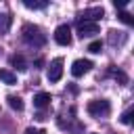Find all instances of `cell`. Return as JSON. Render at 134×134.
Instances as JSON below:
<instances>
[{
  "label": "cell",
  "mask_w": 134,
  "mask_h": 134,
  "mask_svg": "<svg viewBox=\"0 0 134 134\" xmlns=\"http://www.w3.org/2000/svg\"><path fill=\"white\" fill-rule=\"evenodd\" d=\"M23 40L29 44V46H44L46 44V34L38 27V25H31V23H27V25H23Z\"/></svg>",
  "instance_id": "1"
},
{
  "label": "cell",
  "mask_w": 134,
  "mask_h": 134,
  "mask_svg": "<svg viewBox=\"0 0 134 134\" xmlns=\"http://www.w3.org/2000/svg\"><path fill=\"white\" fill-rule=\"evenodd\" d=\"M86 111H88L92 117L103 119V117H109V113H111V103H109L107 98H96V100H90V103H88Z\"/></svg>",
  "instance_id": "2"
},
{
  "label": "cell",
  "mask_w": 134,
  "mask_h": 134,
  "mask_svg": "<svg viewBox=\"0 0 134 134\" xmlns=\"http://www.w3.org/2000/svg\"><path fill=\"white\" fill-rule=\"evenodd\" d=\"M61 75H63V59L61 57H57V59H52L50 61V65H48V71H46V77H48V82H59L61 80Z\"/></svg>",
  "instance_id": "3"
},
{
  "label": "cell",
  "mask_w": 134,
  "mask_h": 134,
  "mask_svg": "<svg viewBox=\"0 0 134 134\" xmlns=\"http://www.w3.org/2000/svg\"><path fill=\"white\" fill-rule=\"evenodd\" d=\"M103 15H105L103 6H92V8H86V10H82V13H80V19H77V21H86V23H96L98 19H103Z\"/></svg>",
  "instance_id": "4"
},
{
  "label": "cell",
  "mask_w": 134,
  "mask_h": 134,
  "mask_svg": "<svg viewBox=\"0 0 134 134\" xmlns=\"http://www.w3.org/2000/svg\"><path fill=\"white\" fill-rule=\"evenodd\" d=\"M100 34V27L98 23H86V21H77V36L80 38H92Z\"/></svg>",
  "instance_id": "5"
},
{
  "label": "cell",
  "mask_w": 134,
  "mask_h": 134,
  "mask_svg": "<svg viewBox=\"0 0 134 134\" xmlns=\"http://www.w3.org/2000/svg\"><path fill=\"white\" fill-rule=\"evenodd\" d=\"M54 42L61 44V46H69L71 44V29H69L67 23H63V25H59L54 29Z\"/></svg>",
  "instance_id": "6"
},
{
  "label": "cell",
  "mask_w": 134,
  "mask_h": 134,
  "mask_svg": "<svg viewBox=\"0 0 134 134\" xmlns=\"http://www.w3.org/2000/svg\"><path fill=\"white\" fill-rule=\"evenodd\" d=\"M92 69V61H88V59H77V61H73V65H71V75L73 77H82L84 73H88Z\"/></svg>",
  "instance_id": "7"
},
{
  "label": "cell",
  "mask_w": 134,
  "mask_h": 134,
  "mask_svg": "<svg viewBox=\"0 0 134 134\" xmlns=\"http://www.w3.org/2000/svg\"><path fill=\"white\" fill-rule=\"evenodd\" d=\"M50 94L48 92H38L36 96H34V107H38V109H46L48 105H50Z\"/></svg>",
  "instance_id": "8"
},
{
  "label": "cell",
  "mask_w": 134,
  "mask_h": 134,
  "mask_svg": "<svg viewBox=\"0 0 134 134\" xmlns=\"http://www.w3.org/2000/svg\"><path fill=\"white\" fill-rule=\"evenodd\" d=\"M126 40H128V34L115 31V29L109 31V42H111V44H126Z\"/></svg>",
  "instance_id": "9"
},
{
  "label": "cell",
  "mask_w": 134,
  "mask_h": 134,
  "mask_svg": "<svg viewBox=\"0 0 134 134\" xmlns=\"http://www.w3.org/2000/svg\"><path fill=\"white\" fill-rule=\"evenodd\" d=\"M10 23H13V17L6 13H0V36H4L10 29Z\"/></svg>",
  "instance_id": "10"
},
{
  "label": "cell",
  "mask_w": 134,
  "mask_h": 134,
  "mask_svg": "<svg viewBox=\"0 0 134 134\" xmlns=\"http://www.w3.org/2000/svg\"><path fill=\"white\" fill-rule=\"evenodd\" d=\"M10 65H13L17 71H25V69H27V63H25V59H23L21 54H13V57H10Z\"/></svg>",
  "instance_id": "11"
},
{
  "label": "cell",
  "mask_w": 134,
  "mask_h": 134,
  "mask_svg": "<svg viewBox=\"0 0 134 134\" xmlns=\"http://www.w3.org/2000/svg\"><path fill=\"white\" fill-rule=\"evenodd\" d=\"M0 80L4 84H8V86H15L17 84V75L13 71H8V69H0Z\"/></svg>",
  "instance_id": "12"
},
{
  "label": "cell",
  "mask_w": 134,
  "mask_h": 134,
  "mask_svg": "<svg viewBox=\"0 0 134 134\" xmlns=\"http://www.w3.org/2000/svg\"><path fill=\"white\" fill-rule=\"evenodd\" d=\"M23 4H25L27 8H31V10H42V8L48 6L46 0H40V2H36V0H23Z\"/></svg>",
  "instance_id": "13"
},
{
  "label": "cell",
  "mask_w": 134,
  "mask_h": 134,
  "mask_svg": "<svg viewBox=\"0 0 134 134\" xmlns=\"http://www.w3.org/2000/svg\"><path fill=\"white\" fill-rule=\"evenodd\" d=\"M6 100H8V107H10V109H15V111H23V107H25V105H23V100H21L19 96H15V94H10Z\"/></svg>",
  "instance_id": "14"
},
{
  "label": "cell",
  "mask_w": 134,
  "mask_h": 134,
  "mask_svg": "<svg viewBox=\"0 0 134 134\" xmlns=\"http://www.w3.org/2000/svg\"><path fill=\"white\" fill-rule=\"evenodd\" d=\"M100 50H103V42H100V40H92V42L88 44V52L96 54V52H100Z\"/></svg>",
  "instance_id": "15"
},
{
  "label": "cell",
  "mask_w": 134,
  "mask_h": 134,
  "mask_svg": "<svg viewBox=\"0 0 134 134\" xmlns=\"http://www.w3.org/2000/svg\"><path fill=\"white\" fill-rule=\"evenodd\" d=\"M109 73H111V75H113V77H115L119 84H128V75H126L124 71H115V69H111Z\"/></svg>",
  "instance_id": "16"
},
{
  "label": "cell",
  "mask_w": 134,
  "mask_h": 134,
  "mask_svg": "<svg viewBox=\"0 0 134 134\" xmlns=\"http://www.w3.org/2000/svg\"><path fill=\"white\" fill-rule=\"evenodd\" d=\"M117 17H119V21H121V23H126V25H132V23H134L132 15H130V13H126V10H121Z\"/></svg>",
  "instance_id": "17"
},
{
  "label": "cell",
  "mask_w": 134,
  "mask_h": 134,
  "mask_svg": "<svg viewBox=\"0 0 134 134\" xmlns=\"http://www.w3.org/2000/svg\"><path fill=\"white\" fill-rule=\"evenodd\" d=\"M119 121H121V124H132V109H126V111L121 113Z\"/></svg>",
  "instance_id": "18"
},
{
  "label": "cell",
  "mask_w": 134,
  "mask_h": 134,
  "mask_svg": "<svg viewBox=\"0 0 134 134\" xmlns=\"http://www.w3.org/2000/svg\"><path fill=\"white\" fill-rule=\"evenodd\" d=\"M113 4H115V8H124V6L128 4V0H115Z\"/></svg>",
  "instance_id": "19"
},
{
  "label": "cell",
  "mask_w": 134,
  "mask_h": 134,
  "mask_svg": "<svg viewBox=\"0 0 134 134\" xmlns=\"http://www.w3.org/2000/svg\"><path fill=\"white\" fill-rule=\"evenodd\" d=\"M25 134H44V132H36L34 128H27V132H25Z\"/></svg>",
  "instance_id": "20"
}]
</instances>
